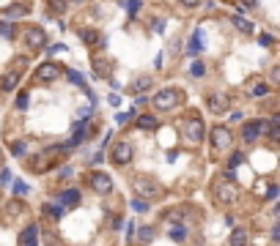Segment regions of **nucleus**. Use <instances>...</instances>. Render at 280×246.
<instances>
[{
    "label": "nucleus",
    "instance_id": "1",
    "mask_svg": "<svg viewBox=\"0 0 280 246\" xmlns=\"http://www.w3.org/2000/svg\"><path fill=\"white\" fill-rule=\"evenodd\" d=\"M135 192H137V197H146V200H157V197H162V186L154 181V178H135Z\"/></svg>",
    "mask_w": 280,
    "mask_h": 246
},
{
    "label": "nucleus",
    "instance_id": "2",
    "mask_svg": "<svg viewBox=\"0 0 280 246\" xmlns=\"http://www.w3.org/2000/svg\"><path fill=\"white\" fill-rule=\"evenodd\" d=\"M181 104V93L179 90H173V88H162L160 93L154 96V107L157 110H173V107H179Z\"/></svg>",
    "mask_w": 280,
    "mask_h": 246
},
{
    "label": "nucleus",
    "instance_id": "3",
    "mask_svg": "<svg viewBox=\"0 0 280 246\" xmlns=\"http://www.w3.org/2000/svg\"><path fill=\"white\" fill-rule=\"evenodd\" d=\"M215 194H217V200H220L223 205H233L239 200V189L233 186L231 181H220L215 186Z\"/></svg>",
    "mask_w": 280,
    "mask_h": 246
},
{
    "label": "nucleus",
    "instance_id": "4",
    "mask_svg": "<svg viewBox=\"0 0 280 246\" xmlns=\"http://www.w3.org/2000/svg\"><path fill=\"white\" fill-rule=\"evenodd\" d=\"M233 142V134L228 131V126H215L212 129V148L215 151H228Z\"/></svg>",
    "mask_w": 280,
    "mask_h": 246
},
{
    "label": "nucleus",
    "instance_id": "5",
    "mask_svg": "<svg viewBox=\"0 0 280 246\" xmlns=\"http://www.w3.org/2000/svg\"><path fill=\"white\" fill-rule=\"evenodd\" d=\"M264 131H267V121H258V118H256V121H247L242 126V140L244 142H256Z\"/></svg>",
    "mask_w": 280,
    "mask_h": 246
},
{
    "label": "nucleus",
    "instance_id": "6",
    "mask_svg": "<svg viewBox=\"0 0 280 246\" xmlns=\"http://www.w3.org/2000/svg\"><path fill=\"white\" fill-rule=\"evenodd\" d=\"M91 186H94L96 194H110L113 192V178H110L108 172L96 170V172H91Z\"/></svg>",
    "mask_w": 280,
    "mask_h": 246
},
{
    "label": "nucleus",
    "instance_id": "7",
    "mask_svg": "<svg viewBox=\"0 0 280 246\" xmlns=\"http://www.w3.org/2000/svg\"><path fill=\"white\" fill-rule=\"evenodd\" d=\"M203 134H206L203 121H201V118H190V121H187V140H190L192 145H198V142L203 140Z\"/></svg>",
    "mask_w": 280,
    "mask_h": 246
},
{
    "label": "nucleus",
    "instance_id": "8",
    "mask_svg": "<svg viewBox=\"0 0 280 246\" xmlns=\"http://www.w3.org/2000/svg\"><path fill=\"white\" fill-rule=\"evenodd\" d=\"M58 77H60V69L53 63V60H47V63H42L36 69V80L39 82H55Z\"/></svg>",
    "mask_w": 280,
    "mask_h": 246
},
{
    "label": "nucleus",
    "instance_id": "9",
    "mask_svg": "<svg viewBox=\"0 0 280 246\" xmlns=\"http://www.w3.org/2000/svg\"><path fill=\"white\" fill-rule=\"evenodd\" d=\"M113 164H118V167H124V164L132 162V145L129 142H118V145L113 148Z\"/></svg>",
    "mask_w": 280,
    "mask_h": 246
},
{
    "label": "nucleus",
    "instance_id": "10",
    "mask_svg": "<svg viewBox=\"0 0 280 246\" xmlns=\"http://www.w3.org/2000/svg\"><path fill=\"white\" fill-rule=\"evenodd\" d=\"M25 41H28V47L42 49L44 44H47V36H44V30H42V28H30L28 33H25Z\"/></svg>",
    "mask_w": 280,
    "mask_h": 246
},
{
    "label": "nucleus",
    "instance_id": "11",
    "mask_svg": "<svg viewBox=\"0 0 280 246\" xmlns=\"http://www.w3.org/2000/svg\"><path fill=\"white\" fill-rule=\"evenodd\" d=\"M209 107H212V112H228L231 110V99L225 93H212L209 96Z\"/></svg>",
    "mask_w": 280,
    "mask_h": 246
},
{
    "label": "nucleus",
    "instance_id": "12",
    "mask_svg": "<svg viewBox=\"0 0 280 246\" xmlns=\"http://www.w3.org/2000/svg\"><path fill=\"white\" fill-rule=\"evenodd\" d=\"M19 246H39V224H28L19 235Z\"/></svg>",
    "mask_w": 280,
    "mask_h": 246
},
{
    "label": "nucleus",
    "instance_id": "13",
    "mask_svg": "<svg viewBox=\"0 0 280 246\" xmlns=\"http://www.w3.org/2000/svg\"><path fill=\"white\" fill-rule=\"evenodd\" d=\"M203 49V30L198 28L195 33L190 36V44H187V55H198Z\"/></svg>",
    "mask_w": 280,
    "mask_h": 246
},
{
    "label": "nucleus",
    "instance_id": "14",
    "mask_svg": "<svg viewBox=\"0 0 280 246\" xmlns=\"http://www.w3.org/2000/svg\"><path fill=\"white\" fill-rule=\"evenodd\" d=\"M19 85V71H8V74H3L0 77V90H14Z\"/></svg>",
    "mask_w": 280,
    "mask_h": 246
},
{
    "label": "nucleus",
    "instance_id": "15",
    "mask_svg": "<svg viewBox=\"0 0 280 246\" xmlns=\"http://www.w3.org/2000/svg\"><path fill=\"white\" fill-rule=\"evenodd\" d=\"M247 230H242V227H233L231 230V238H228V246H247Z\"/></svg>",
    "mask_w": 280,
    "mask_h": 246
},
{
    "label": "nucleus",
    "instance_id": "16",
    "mask_svg": "<svg viewBox=\"0 0 280 246\" xmlns=\"http://www.w3.org/2000/svg\"><path fill=\"white\" fill-rule=\"evenodd\" d=\"M231 22H233V28H236V30H242L244 36H250L253 30H256V28H253V22H250V19H247V17H242V14H233V19H231Z\"/></svg>",
    "mask_w": 280,
    "mask_h": 246
},
{
    "label": "nucleus",
    "instance_id": "17",
    "mask_svg": "<svg viewBox=\"0 0 280 246\" xmlns=\"http://www.w3.org/2000/svg\"><path fill=\"white\" fill-rule=\"evenodd\" d=\"M60 205H69V208H74V205L80 203V192L77 189H66V192H60Z\"/></svg>",
    "mask_w": 280,
    "mask_h": 246
},
{
    "label": "nucleus",
    "instance_id": "18",
    "mask_svg": "<svg viewBox=\"0 0 280 246\" xmlns=\"http://www.w3.org/2000/svg\"><path fill=\"white\" fill-rule=\"evenodd\" d=\"M157 126H160V121L154 115H137V129L149 131V129H157Z\"/></svg>",
    "mask_w": 280,
    "mask_h": 246
},
{
    "label": "nucleus",
    "instance_id": "19",
    "mask_svg": "<svg viewBox=\"0 0 280 246\" xmlns=\"http://www.w3.org/2000/svg\"><path fill=\"white\" fill-rule=\"evenodd\" d=\"M264 134H269L272 140H280V115H272V121H267V131Z\"/></svg>",
    "mask_w": 280,
    "mask_h": 246
},
{
    "label": "nucleus",
    "instance_id": "20",
    "mask_svg": "<svg viewBox=\"0 0 280 246\" xmlns=\"http://www.w3.org/2000/svg\"><path fill=\"white\" fill-rule=\"evenodd\" d=\"M269 90H272V88H269L267 82H253V88H250V96H253V99H261V96H267Z\"/></svg>",
    "mask_w": 280,
    "mask_h": 246
},
{
    "label": "nucleus",
    "instance_id": "21",
    "mask_svg": "<svg viewBox=\"0 0 280 246\" xmlns=\"http://www.w3.org/2000/svg\"><path fill=\"white\" fill-rule=\"evenodd\" d=\"M44 213H47V216H53V219H63V213H66V208L63 205H44Z\"/></svg>",
    "mask_w": 280,
    "mask_h": 246
},
{
    "label": "nucleus",
    "instance_id": "22",
    "mask_svg": "<svg viewBox=\"0 0 280 246\" xmlns=\"http://www.w3.org/2000/svg\"><path fill=\"white\" fill-rule=\"evenodd\" d=\"M80 39H83L85 44H96V41H99V33L91 30V28H83V30H80Z\"/></svg>",
    "mask_w": 280,
    "mask_h": 246
},
{
    "label": "nucleus",
    "instance_id": "23",
    "mask_svg": "<svg viewBox=\"0 0 280 246\" xmlns=\"http://www.w3.org/2000/svg\"><path fill=\"white\" fill-rule=\"evenodd\" d=\"M184 235H187V230L181 227V224H173V227H170V238L176 241V244H181V241H184Z\"/></svg>",
    "mask_w": 280,
    "mask_h": 246
},
{
    "label": "nucleus",
    "instance_id": "24",
    "mask_svg": "<svg viewBox=\"0 0 280 246\" xmlns=\"http://www.w3.org/2000/svg\"><path fill=\"white\" fill-rule=\"evenodd\" d=\"M140 6H143V0H124V8L132 14V17H135V14L140 11Z\"/></svg>",
    "mask_w": 280,
    "mask_h": 246
},
{
    "label": "nucleus",
    "instance_id": "25",
    "mask_svg": "<svg viewBox=\"0 0 280 246\" xmlns=\"http://www.w3.org/2000/svg\"><path fill=\"white\" fill-rule=\"evenodd\" d=\"M151 238H154V230L151 227H143L140 233H137V244H149Z\"/></svg>",
    "mask_w": 280,
    "mask_h": 246
},
{
    "label": "nucleus",
    "instance_id": "26",
    "mask_svg": "<svg viewBox=\"0 0 280 246\" xmlns=\"http://www.w3.org/2000/svg\"><path fill=\"white\" fill-rule=\"evenodd\" d=\"M94 66H96V77H108V74H110L108 63H105L102 58H96V60H94Z\"/></svg>",
    "mask_w": 280,
    "mask_h": 246
},
{
    "label": "nucleus",
    "instance_id": "27",
    "mask_svg": "<svg viewBox=\"0 0 280 246\" xmlns=\"http://www.w3.org/2000/svg\"><path fill=\"white\" fill-rule=\"evenodd\" d=\"M190 74H192V77H203V74H206V66H203L201 60H192V66H190Z\"/></svg>",
    "mask_w": 280,
    "mask_h": 246
},
{
    "label": "nucleus",
    "instance_id": "28",
    "mask_svg": "<svg viewBox=\"0 0 280 246\" xmlns=\"http://www.w3.org/2000/svg\"><path fill=\"white\" fill-rule=\"evenodd\" d=\"M146 88H151V80H149V77H137L135 85H132V90H146Z\"/></svg>",
    "mask_w": 280,
    "mask_h": 246
},
{
    "label": "nucleus",
    "instance_id": "29",
    "mask_svg": "<svg viewBox=\"0 0 280 246\" xmlns=\"http://www.w3.org/2000/svg\"><path fill=\"white\" fill-rule=\"evenodd\" d=\"M132 208H135V211H140V213H146V211H149V203H146L143 197H135V200H132Z\"/></svg>",
    "mask_w": 280,
    "mask_h": 246
},
{
    "label": "nucleus",
    "instance_id": "30",
    "mask_svg": "<svg viewBox=\"0 0 280 246\" xmlns=\"http://www.w3.org/2000/svg\"><path fill=\"white\" fill-rule=\"evenodd\" d=\"M28 11H30V6H25V3H22V6H11V8H8V14H11V17H25Z\"/></svg>",
    "mask_w": 280,
    "mask_h": 246
},
{
    "label": "nucleus",
    "instance_id": "31",
    "mask_svg": "<svg viewBox=\"0 0 280 246\" xmlns=\"http://www.w3.org/2000/svg\"><path fill=\"white\" fill-rule=\"evenodd\" d=\"M25 148H28V145H25L22 140L11 142V153H14V156H25Z\"/></svg>",
    "mask_w": 280,
    "mask_h": 246
},
{
    "label": "nucleus",
    "instance_id": "32",
    "mask_svg": "<svg viewBox=\"0 0 280 246\" xmlns=\"http://www.w3.org/2000/svg\"><path fill=\"white\" fill-rule=\"evenodd\" d=\"M0 36L11 39V36H14V25H11V22H0Z\"/></svg>",
    "mask_w": 280,
    "mask_h": 246
},
{
    "label": "nucleus",
    "instance_id": "33",
    "mask_svg": "<svg viewBox=\"0 0 280 246\" xmlns=\"http://www.w3.org/2000/svg\"><path fill=\"white\" fill-rule=\"evenodd\" d=\"M28 104H30V96L28 93H19L17 96V110H28Z\"/></svg>",
    "mask_w": 280,
    "mask_h": 246
},
{
    "label": "nucleus",
    "instance_id": "34",
    "mask_svg": "<svg viewBox=\"0 0 280 246\" xmlns=\"http://www.w3.org/2000/svg\"><path fill=\"white\" fill-rule=\"evenodd\" d=\"M244 162V153L242 151H236V153H231V159H228V164H231V167H239V164Z\"/></svg>",
    "mask_w": 280,
    "mask_h": 246
},
{
    "label": "nucleus",
    "instance_id": "35",
    "mask_svg": "<svg viewBox=\"0 0 280 246\" xmlns=\"http://www.w3.org/2000/svg\"><path fill=\"white\" fill-rule=\"evenodd\" d=\"M69 80H72L74 82V85H83V88H85V80H83V74H80V71H69Z\"/></svg>",
    "mask_w": 280,
    "mask_h": 246
},
{
    "label": "nucleus",
    "instance_id": "36",
    "mask_svg": "<svg viewBox=\"0 0 280 246\" xmlns=\"http://www.w3.org/2000/svg\"><path fill=\"white\" fill-rule=\"evenodd\" d=\"M14 194H28L30 192V189H28V183H22V181H14Z\"/></svg>",
    "mask_w": 280,
    "mask_h": 246
},
{
    "label": "nucleus",
    "instance_id": "37",
    "mask_svg": "<svg viewBox=\"0 0 280 246\" xmlns=\"http://www.w3.org/2000/svg\"><path fill=\"white\" fill-rule=\"evenodd\" d=\"M278 192H280V189L275 186V183H269V186H267V192H264V194H267L264 200H278Z\"/></svg>",
    "mask_w": 280,
    "mask_h": 246
},
{
    "label": "nucleus",
    "instance_id": "38",
    "mask_svg": "<svg viewBox=\"0 0 280 246\" xmlns=\"http://www.w3.org/2000/svg\"><path fill=\"white\" fill-rule=\"evenodd\" d=\"M132 118H135V112H132V110H126V112H121V115L115 118V121H118V123H126V121H132Z\"/></svg>",
    "mask_w": 280,
    "mask_h": 246
},
{
    "label": "nucleus",
    "instance_id": "39",
    "mask_svg": "<svg viewBox=\"0 0 280 246\" xmlns=\"http://www.w3.org/2000/svg\"><path fill=\"white\" fill-rule=\"evenodd\" d=\"M53 11H66V0H53Z\"/></svg>",
    "mask_w": 280,
    "mask_h": 246
},
{
    "label": "nucleus",
    "instance_id": "40",
    "mask_svg": "<svg viewBox=\"0 0 280 246\" xmlns=\"http://www.w3.org/2000/svg\"><path fill=\"white\" fill-rule=\"evenodd\" d=\"M258 41H261V47H272V41H275V39H272V36H269V33H264V36H261V39H258Z\"/></svg>",
    "mask_w": 280,
    "mask_h": 246
},
{
    "label": "nucleus",
    "instance_id": "41",
    "mask_svg": "<svg viewBox=\"0 0 280 246\" xmlns=\"http://www.w3.org/2000/svg\"><path fill=\"white\" fill-rule=\"evenodd\" d=\"M8 181H11V172L3 170V172H0V183H8Z\"/></svg>",
    "mask_w": 280,
    "mask_h": 246
},
{
    "label": "nucleus",
    "instance_id": "42",
    "mask_svg": "<svg viewBox=\"0 0 280 246\" xmlns=\"http://www.w3.org/2000/svg\"><path fill=\"white\" fill-rule=\"evenodd\" d=\"M181 3H184V6H192V8H195V6H201L203 0H181Z\"/></svg>",
    "mask_w": 280,
    "mask_h": 246
},
{
    "label": "nucleus",
    "instance_id": "43",
    "mask_svg": "<svg viewBox=\"0 0 280 246\" xmlns=\"http://www.w3.org/2000/svg\"><path fill=\"white\" fill-rule=\"evenodd\" d=\"M244 6H247V8H253V6H256V0H244Z\"/></svg>",
    "mask_w": 280,
    "mask_h": 246
}]
</instances>
